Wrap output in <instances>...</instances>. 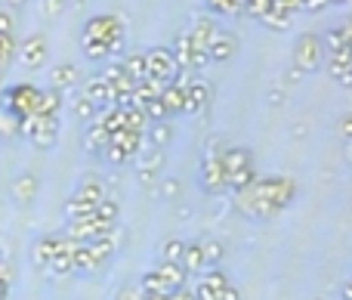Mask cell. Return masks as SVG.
Returning a JSON list of instances; mask_svg holds the SVG:
<instances>
[{
    "label": "cell",
    "mask_w": 352,
    "mask_h": 300,
    "mask_svg": "<svg viewBox=\"0 0 352 300\" xmlns=\"http://www.w3.org/2000/svg\"><path fill=\"white\" fill-rule=\"evenodd\" d=\"M0 279L12 285V264H6V260H0Z\"/></svg>",
    "instance_id": "cell-50"
},
{
    "label": "cell",
    "mask_w": 352,
    "mask_h": 300,
    "mask_svg": "<svg viewBox=\"0 0 352 300\" xmlns=\"http://www.w3.org/2000/svg\"><path fill=\"white\" fill-rule=\"evenodd\" d=\"M182 270H186L188 276H198V272H207L204 251H201V242H186V257H182Z\"/></svg>",
    "instance_id": "cell-27"
},
{
    "label": "cell",
    "mask_w": 352,
    "mask_h": 300,
    "mask_svg": "<svg viewBox=\"0 0 352 300\" xmlns=\"http://www.w3.org/2000/svg\"><path fill=\"white\" fill-rule=\"evenodd\" d=\"M324 53H328V47H324V41L318 34H300L297 43H294V68L300 74L318 72L324 62Z\"/></svg>",
    "instance_id": "cell-5"
},
{
    "label": "cell",
    "mask_w": 352,
    "mask_h": 300,
    "mask_svg": "<svg viewBox=\"0 0 352 300\" xmlns=\"http://www.w3.org/2000/svg\"><path fill=\"white\" fill-rule=\"evenodd\" d=\"M0 74H3V68H0Z\"/></svg>",
    "instance_id": "cell-57"
},
{
    "label": "cell",
    "mask_w": 352,
    "mask_h": 300,
    "mask_svg": "<svg viewBox=\"0 0 352 300\" xmlns=\"http://www.w3.org/2000/svg\"><path fill=\"white\" fill-rule=\"evenodd\" d=\"M328 0H303V12H322Z\"/></svg>",
    "instance_id": "cell-48"
},
{
    "label": "cell",
    "mask_w": 352,
    "mask_h": 300,
    "mask_svg": "<svg viewBox=\"0 0 352 300\" xmlns=\"http://www.w3.org/2000/svg\"><path fill=\"white\" fill-rule=\"evenodd\" d=\"M170 50H173V59H176V65H179V72H198V68H204L207 62H210V56L192 43L188 31H186V34H176V41H173Z\"/></svg>",
    "instance_id": "cell-10"
},
{
    "label": "cell",
    "mask_w": 352,
    "mask_h": 300,
    "mask_svg": "<svg viewBox=\"0 0 352 300\" xmlns=\"http://www.w3.org/2000/svg\"><path fill=\"white\" fill-rule=\"evenodd\" d=\"M201 251H204L207 270H217V266L226 260V248H223V242H217V239H204L201 242Z\"/></svg>",
    "instance_id": "cell-35"
},
{
    "label": "cell",
    "mask_w": 352,
    "mask_h": 300,
    "mask_svg": "<svg viewBox=\"0 0 352 300\" xmlns=\"http://www.w3.org/2000/svg\"><path fill=\"white\" fill-rule=\"evenodd\" d=\"M74 195H80V198H87V202H93V204H99L105 198V186H102V180H96L93 173H84V180L78 183V189H74Z\"/></svg>",
    "instance_id": "cell-28"
},
{
    "label": "cell",
    "mask_w": 352,
    "mask_h": 300,
    "mask_svg": "<svg viewBox=\"0 0 352 300\" xmlns=\"http://www.w3.org/2000/svg\"><path fill=\"white\" fill-rule=\"evenodd\" d=\"M72 115H74V121H80V124H84V127H87V124H93V121H96L99 109H96V105H93L87 96H78V99H74V103H72Z\"/></svg>",
    "instance_id": "cell-36"
},
{
    "label": "cell",
    "mask_w": 352,
    "mask_h": 300,
    "mask_svg": "<svg viewBox=\"0 0 352 300\" xmlns=\"http://www.w3.org/2000/svg\"><path fill=\"white\" fill-rule=\"evenodd\" d=\"M96 220H102V223H118V220H121V204H118L115 198L105 195L102 202L96 204Z\"/></svg>",
    "instance_id": "cell-39"
},
{
    "label": "cell",
    "mask_w": 352,
    "mask_h": 300,
    "mask_svg": "<svg viewBox=\"0 0 352 300\" xmlns=\"http://www.w3.org/2000/svg\"><path fill=\"white\" fill-rule=\"evenodd\" d=\"M146 300H170L167 294H146Z\"/></svg>",
    "instance_id": "cell-54"
},
{
    "label": "cell",
    "mask_w": 352,
    "mask_h": 300,
    "mask_svg": "<svg viewBox=\"0 0 352 300\" xmlns=\"http://www.w3.org/2000/svg\"><path fill=\"white\" fill-rule=\"evenodd\" d=\"M235 53H238V37H235V34H229V31H219L217 41H213V43H210V50H207L210 62H229Z\"/></svg>",
    "instance_id": "cell-22"
},
{
    "label": "cell",
    "mask_w": 352,
    "mask_h": 300,
    "mask_svg": "<svg viewBox=\"0 0 352 300\" xmlns=\"http://www.w3.org/2000/svg\"><path fill=\"white\" fill-rule=\"evenodd\" d=\"M328 3H334V6H340V3H346V0H328Z\"/></svg>",
    "instance_id": "cell-56"
},
{
    "label": "cell",
    "mask_w": 352,
    "mask_h": 300,
    "mask_svg": "<svg viewBox=\"0 0 352 300\" xmlns=\"http://www.w3.org/2000/svg\"><path fill=\"white\" fill-rule=\"evenodd\" d=\"M50 78H53V90H72L74 84H78V68L68 65V62H62V65H56L53 72H50Z\"/></svg>",
    "instance_id": "cell-30"
},
{
    "label": "cell",
    "mask_w": 352,
    "mask_h": 300,
    "mask_svg": "<svg viewBox=\"0 0 352 300\" xmlns=\"http://www.w3.org/2000/svg\"><path fill=\"white\" fill-rule=\"evenodd\" d=\"M275 3L281 6V10H287L294 16V12H303V0H275Z\"/></svg>",
    "instance_id": "cell-47"
},
{
    "label": "cell",
    "mask_w": 352,
    "mask_h": 300,
    "mask_svg": "<svg viewBox=\"0 0 352 300\" xmlns=\"http://www.w3.org/2000/svg\"><path fill=\"white\" fill-rule=\"evenodd\" d=\"M84 96L90 99L96 109H109V105H115V99H111V87H109V81H105L102 74H93V78L87 81Z\"/></svg>",
    "instance_id": "cell-19"
},
{
    "label": "cell",
    "mask_w": 352,
    "mask_h": 300,
    "mask_svg": "<svg viewBox=\"0 0 352 300\" xmlns=\"http://www.w3.org/2000/svg\"><path fill=\"white\" fill-rule=\"evenodd\" d=\"M155 192H158L161 198H167V202H176V198H179V192H182V183L176 177H164Z\"/></svg>",
    "instance_id": "cell-43"
},
{
    "label": "cell",
    "mask_w": 352,
    "mask_h": 300,
    "mask_svg": "<svg viewBox=\"0 0 352 300\" xmlns=\"http://www.w3.org/2000/svg\"><path fill=\"white\" fill-rule=\"evenodd\" d=\"M115 226L118 223H102V220H96V214H93V217H87V220L65 223L62 233H65L72 242H78V245H90V242H99V239H105V235H111Z\"/></svg>",
    "instance_id": "cell-8"
},
{
    "label": "cell",
    "mask_w": 352,
    "mask_h": 300,
    "mask_svg": "<svg viewBox=\"0 0 352 300\" xmlns=\"http://www.w3.org/2000/svg\"><path fill=\"white\" fill-rule=\"evenodd\" d=\"M229 276H226L223 270H207V272H201V282L195 285V297L198 300H219V294H223L226 288H229Z\"/></svg>",
    "instance_id": "cell-14"
},
{
    "label": "cell",
    "mask_w": 352,
    "mask_h": 300,
    "mask_svg": "<svg viewBox=\"0 0 352 300\" xmlns=\"http://www.w3.org/2000/svg\"><path fill=\"white\" fill-rule=\"evenodd\" d=\"M170 140H173V127L167 121H158V124H148V130H146V142L152 149H167L170 146Z\"/></svg>",
    "instance_id": "cell-29"
},
{
    "label": "cell",
    "mask_w": 352,
    "mask_h": 300,
    "mask_svg": "<svg viewBox=\"0 0 352 300\" xmlns=\"http://www.w3.org/2000/svg\"><path fill=\"white\" fill-rule=\"evenodd\" d=\"M337 130H340V136H343V140L352 142V111H349V115H343L340 121H337Z\"/></svg>",
    "instance_id": "cell-46"
},
{
    "label": "cell",
    "mask_w": 352,
    "mask_h": 300,
    "mask_svg": "<svg viewBox=\"0 0 352 300\" xmlns=\"http://www.w3.org/2000/svg\"><path fill=\"white\" fill-rule=\"evenodd\" d=\"M219 158H223V167H226V177L235 171H244V167H254V152L244 146H235V149H226V152H219Z\"/></svg>",
    "instance_id": "cell-23"
},
{
    "label": "cell",
    "mask_w": 352,
    "mask_h": 300,
    "mask_svg": "<svg viewBox=\"0 0 352 300\" xmlns=\"http://www.w3.org/2000/svg\"><path fill=\"white\" fill-rule=\"evenodd\" d=\"M210 103V84L198 78H188L186 84V115H198L204 105Z\"/></svg>",
    "instance_id": "cell-17"
},
{
    "label": "cell",
    "mask_w": 352,
    "mask_h": 300,
    "mask_svg": "<svg viewBox=\"0 0 352 300\" xmlns=\"http://www.w3.org/2000/svg\"><path fill=\"white\" fill-rule=\"evenodd\" d=\"M164 149H152L148 146V152H140L136 155V180H140L146 189H158L161 183V171H164Z\"/></svg>",
    "instance_id": "cell-9"
},
{
    "label": "cell",
    "mask_w": 352,
    "mask_h": 300,
    "mask_svg": "<svg viewBox=\"0 0 352 300\" xmlns=\"http://www.w3.org/2000/svg\"><path fill=\"white\" fill-rule=\"evenodd\" d=\"M297 195V183L291 177H256L254 186L244 192H235V208L248 220H272L278 217Z\"/></svg>",
    "instance_id": "cell-1"
},
{
    "label": "cell",
    "mask_w": 352,
    "mask_h": 300,
    "mask_svg": "<svg viewBox=\"0 0 352 300\" xmlns=\"http://www.w3.org/2000/svg\"><path fill=\"white\" fill-rule=\"evenodd\" d=\"M201 189L207 192V195H223V192H229V183H226V167H223V158H219V152L207 155L204 161H201Z\"/></svg>",
    "instance_id": "cell-11"
},
{
    "label": "cell",
    "mask_w": 352,
    "mask_h": 300,
    "mask_svg": "<svg viewBox=\"0 0 352 300\" xmlns=\"http://www.w3.org/2000/svg\"><path fill=\"white\" fill-rule=\"evenodd\" d=\"M207 10L217 16H238L244 10V0H207Z\"/></svg>",
    "instance_id": "cell-40"
},
{
    "label": "cell",
    "mask_w": 352,
    "mask_h": 300,
    "mask_svg": "<svg viewBox=\"0 0 352 300\" xmlns=\"http://www.w3.org/2000/svg\"><path fill=\"white\" fill-rule=\"evenodd\" d=\"M19 59H22L25 68H41L43 59H47V41L41 34L22 41V50H19Z\"/></svg>",
    "instance_id": "cell-20"
},
{
    "label": "cell",
    "mask_w": 352,
    "mask_h": 300,
    "mask_svg": "<svg viewBox=\"0 0 352 300\" xmlns=\"http://www.w3.org/2000/svg\"><path fill=\"white\" fill-rule=\"evenodd\" d=\"M161 264H176L182 266V257H186V242L182 239H167L164 245H161Z\"/></svg>",
    "instance_id": "cell-34"
},
{
    "label": "cell",
    "mask_w": 352,
    "mask_h": 300,
    "mask_svg": "<svg viewBox=\"0 0 352 300\" xmlns=\"http://www.w3.org/2000/svg\"><path fill=\"white\" fill-rule=\"evenodd\" d=\"M142 111H146L148 124L170 121V115H167V109H164V103H161V96H158V99H152V103H146V105H142Z\"/></svg>",
    "instance_id": "cell-42"
},
{
    "label": "cell",
    "mask_w": 352,
    "mask_h": 300,
    "mask_svg": "<svg viewBox=\"0 0 352 300\" xmlns=\"http://www.w3.org/2000/svg\"><path fill=\"white\" fill-rule=\"evenodd\" d=\"M62 214H65V223H72V220H87V217L96 214V204L72 192V195L65 198V204H62Z\"/></svg>",
    "instance_id": "cell-25"
},
{
    "label": "cell",
    "mask_w": 352,
    "mask_h": 300,
    "mask_svg": "<svg viewBox=\"0 0 352 300\" xmlns=\"http://www.w3.org/2000/svg\"><path fill=\"white\" fill-rule=\"evenodd\" d=\"M316 300H322V297H316Z\"/></svg>",
    "instance_id": "cell-58"
},
{
    "label": "cell",
    "mask_w": 352,
    "mask_h": 300,
    "mask_svg": "<svg viewBox=\"0 0 352 300\" xmlns=\"http://www.w3.org/2000/svg\"><path fill=\"white\" fill-rule=\"evenodd\" d=\"M10 288H12V285L0 279V300H10Z\"/></svg>",
    "instance_id": "cell-53"
},
{
    "label": "cell",
    "mask_w": 352,
    "mask_h": 300,
    "mask_svg": "<svg viewBox=\"0 0 352 300\" xmlns=\"http://www.w3.org/2000/svg\"><path fill=\"white\" fill-rule=\"evenodd\" d=\"M161 276V282L167 285V291H179V288H186V279H188V272L182 270V266H176V264H158V270H155Z\"/></svg>",
    "instance_id": "cell-26"
},
{
    "label": "cell",
    "mask_w": 352,
    "mask_h": 300,
    "mask_svg": "<svg viewBox=\"0 0 352 300\" xmlns=\"http://www.w3.org/2000/svg\"><path fill=\"white\" fill-rule=\"evenodd\" d=\"M84 53L90 59H109L124 50V25L118 16H93L84 28Z\"/></svg>",
    "instance_id": "cell-2"
},
{
    "label": "cell",
    "mask_w": 352,
    "mask_h": 300,
    "mask_svg": "<svg viewBox=\"0 0 352 300\" xmlns=\"http://www.w3.org/2000/svg\"><path fill=\"white\" fill-rule=\"evenodd\" d=\"M37 192H41V180H37L31 171H25V173H19V177L10 180V202L12 204H31L37 198Z\"/></svg>",
    "instance_id": "cell-15"
},
{
    "label": "cell",
    "mask_w": 352,
    "mask_h": 300,
    "mask_svg": "<svg viewBox=\"0 0 352 300\" xmlns=\"http://www.w3.org/2000/svg\"><path fill=\"white\" fill-rule=\"evenodd\" d=\"M74 248H78V242H72L65 233L56 235V251H53V260H50L47 276H56V279L72 276V270H74Z\"/></svg>",
    "instance_id": "cell-12"
},
{
    "label": "cell",
    "mask_w": 352,
    "mask_h": 300,
    "mask_svg": "<svg viewBox=\"0 0 352 300\" xmlns=\"http://www.w3.org/2000/svg\"><path fill=\"white\" fill-rule=\"evenodd\" d=\"M140 288H142V294H167L170 297V291H167V285L161 282V276L155 270H148V272H142L140 276Z\"/></svg>",
    "instance_id": "cell-38"
},
{
    "label": "cell",
    "mask_w": 352,
    "mask_h": 300,
    "mask_svg": "<svg viewBox=\"0 0 352 300\" xmlns=\"http://www.w3.org/2000/svg\"><path fill=\"white\" fill-rule=\"evenodd\" d=\"M170 300H198L195 297V291H188V288H179V291H173Z\"/></svg>",
    "instance_id": "cell-52"
},
{
    "label": "cell",
    "mask_w": 352,
    "mask_h": 300,
    "mask_svg": "<svg viewBox=\"0 0 352 300\" xmlns=\"http://www.w3.org/2000/svg\"><path fill=\"white\" fill-rule=\"evenodd\" d=\"M346 158H349V164H352V142H346Z\"/></svg>",
    "instance_id": "cell-55"
},
{
    "label": "cell",
    "mask_w": 352,
    "mask_h": 300,
    "mask_svg": "<svg viewBox=\"0 0 352 300\" xmlns=\"http://www.w3.org/2000/svg\"><path fill=\"white\" fill-rule=\"evenodd\" d=\"M186 84H188L186 72H179V78L161 90V103H164V109H167V115L170 118L186 115Z\"/></svg>",
    "instance_id": "cell-16"
},
{
    "label": "cell",
    "mask_w": 352,
    "mask_h": 300,
    "mask_svg": "<svg viewBox=\"0 0 352 300\" xmlns=\"http://www.w3.org/2000/svg\"><path fill=\"white\" fill-rule=\"evenodd\" d=\"M219 300H241V291H238L235 285H229V288H226L223 294H219Z\"/></svg>",
    "instance_id": "cell-51"
},
{
    "label": "cell",
    "mask_w": 352,
    "mask_h": 300,
    "mask_svg": "<svg viewBox=\"0 0 352 300\" xmlns=\"http://www.w3.org/2000/svg\"><path fill=\"white\" fill-rule=\"evenodd\" d=\"M272 6H275V0H244V10H241V12H244L248 19H256V22H260V19L266 16Z\"/></svg>",
    "instance_id": "cell-41"
},
{
    "label": "cell",
    "mask_w": 352,
    "mask_h": 300,
    "mask_svg": "<svg viewBox=\"0 0 352 300\" xmlns=\"http://www.w3.org/2000/svg\"><path fill=\"white\" fill-rule=\"evenodd\" d=\"M121 68L136 81V84L148 78V72H146V53H127L121 59Z\"/></svg>",
    "instance_id": "cell-32"
},
{
    "label": "cell",
    "mask_w": 352,
    "mask_h": 300,
    "mask_svg": "<svg viewBox=\"0 0 352 300\" xmlns=\"http://www.w3.org/2000/svg\"><path fill=\"white\" fill-rule=\"evenodd\" d=\"M19 136L28 140L34 149H53L59 142V118L28 115L19 121Z\"/></svg>",
    "instance_id": "cell-3"
},
{
    "label": "cell",
    "mask_w": 352,
    "mask_h": 300,
    "mask_svg": "<svg viewBox=\"0 0 352 300\" xmlns=\"http://www.w3.org/2000/svg\"><path fill=\"white\" fill-rule=\"evenodd\" d=\"M217 34H219V25L213 22V19H198V22H195V28L188 31V37H192V43L198 50H210V43L217 41Z\"/></svg>",
    "instance_id": "cell-24"
},
{
    "label": "cell",
    "mask_w": 352,
    "mask_h": 300,
    "mask_svg": "<svg viewBox=\"0 0 352 300\" xmlns=\"http://www.w3.org/2000/svg\"><path fill=\"white\" fill-rule=\"evenodd\" d=\"M12 53H16V43H12L10 34H0V68L6 65V62L12 59Z\"/></svg>",
    "instance_id": "cell-45"
},
{
    "label": "cell",
    "mask_w": 352,
    "mask_h": 300,
    "mask_svg": "<svg viewBox=\"0 0 352 300\" xmlns=\"http://www.w3.org/2000/svg\"><path fill=\"white\" fill-rule=\"evenodd\" d=\"M115 300H146V294H142L140 282H127V285H121V288H118Z\"/></svg>",
    "instance_id": "cell-44"
},
{
    "label": "cell",
    "mask_w": 352,
    "mask_h": 300,
    "mask_svg": "<svg viewBox=\"0 0 352 300\" xmlns=\"http://www.w3.org/2000/svg\"><path fill=\"white\" fill-rule=\"evenodd\" d=\"M109 142H111V133L102 127V124L99 121L87 124V130H84V152L87 155H105Z\"/></svg>",
    "instance_id": "cell-21"
},
{
    "label": "cell",
    "mask_w": 352,
    "mask_h": 300,
    "mask_svg": "<svg viewBox=\"0 0 352 300\" xmlns=\"http://www.w3.org/2000/svg\"><path fill=\"white\" fill-rule=\"evenodd\" d=\"M291 19H294V16H291V12H287V10H281V6H278V3H275V6H272V10H269V12H266V16H263V19H260V22H263V25H266V28H269V31H287V28H291Z\"/></svg>",
    "instance_id": "cell-33"
},
{
    "label": "cell",
    "mask_w": 352,
    "mask_h": 300,
    "mask_svg": "<svg viewBox=\"0 0 352 300\" xmlns=\"http://www.w3.org/2000/svg\"><path fill=\"white\" fill-rule=\"evenodd\" d=\"M56 235L59 233H47V235H37L28 248V264L34 272H43L47 276L50 270V260H53V251H56Z\"/></svg>",
    "instance_id": "cell-13"
},
{
    "label": "cell",
    "mask_w": 352,
    "mask_h": 300,
    "mask_svg": "<svg viewBox=\"0 0 352 300\" xmlns=\"http://www.w3.org/2000/svg\"><path fill=\"white\" fill-rule=\"evenodd\" d=\"M59 111H62V93L59 90H41V103H37L34 115L59 118Z\"/></svg>",
    "instance_id": "cell-31"
},
{
    "label": "cell",
    "mask_w": 352,
    "mask_h": 300,
    "mask_svg": "<svg viewBox=\"0 0 352 300\" xmlns=\"http://www.w3.org/2000/svg\"><path fill=\"white\" fill-rule=\"evenodd\" d=\"M37 103H41V90L31 84H19V87H12V90L3 93V111L10 118H16V121L34 115Z\"/></svg>",
    "instance_id": "cell-6"
},
{
    "label": "cell",
    "mask_w": 352,
    "mask_h": 300,
    "mask_svg": "<svg viewBox=\"0 0 352 300\" xmlns=\"http://www.w3.org/2000/svg\"><path fill=\"white\" fill-rule=\"evenodd\" d=\"M328 72L340 87H352V53L349 50H331Z\"/></svg>",
    "instance_id": "cell-18"
},
{
    "label": "cell",
    "mask_w": 352,
    "mask_h": 300,
    "mask_svg": "<svg viewBox=\"0 0 352 300\" xmlns=\"http://www.w3.org/2000/svg\"><path fill=\"white\" fill-rule=\"evenodd\" d=\"M146 72L152 81L173 84V81L179 78V65H176V59H173V50H167V47L146 50Z\"/></svg>",
    "instance_id": "cell-7"
},
{
    "label": "cell",
    "mask_w": 352,
    "mask_h": 300,
    "mask_svg": "<svg viewBox=\"0 0 352 300\" xmlns=\"http://www.w3.org/2000/svg\"><path fill=\"white\" fill-rule=\"evenodd\" d=\"M142 146H146V133L118 130V133H111V142H109V149H105L102 158L109 161L111 167H124V164H130V161L142 152Z\"/></svg>",
    "instance_id": "cell-4"
},
{
    "label": "cell",
    "mask_w": 352,
    "mask_h": 300,
    "mask_svg": "<svg viewBox=\"0 0 352 300\" xmlns=\"http://www.w3.org/2000/svg\"><path fill=\"white\" fill-rule=\"evenodd\" d=\"M256 167H244V171H235V173H229L226 177V183H229V192H244L248 186H254L256 183Z\"/></svg>",
    "instance_id": "cell-37"
},
{
    "label": "cell",
    "mask_w": 352,
    "mask_h": 300,
    "mask_svg": "<svg viewBox=\"0 0 352 300\" xmlns=\"http://www.w3.org/2000/svg\"><path fill=\"white\" fill-rule=\"evenodd\" d=\"M10 28H12V16L0 6V34H10Z\"/></svg>",
    "instance_id": "cell-49"
}]
</instances>
